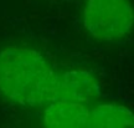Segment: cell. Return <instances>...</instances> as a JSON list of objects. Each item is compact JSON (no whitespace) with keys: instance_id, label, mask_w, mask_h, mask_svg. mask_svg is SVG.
Listing matches in <instances>:
<instances>
[{"instance_id":"6da1fadb","label":"cell","mask_w":134,"mask_h":128,"mask_svg":"<svg viewBox=\"0 0 134 128\" xmlns=\"http://www.w3.org/2000/svg\"><path fill=\"white\" fill-rule=\"evenodd\" d=\"M58 73L42 54L11 46L0 51V93L23 107L47 106L55 97Z\"/></svg>"},{"instance_id":"7a4b0ae2","label":"cell","mask_w":134,"mask_h":128,"mask_svg":"<svg viewBox=\"0 0 134 128\" xmlns=\"http://www.w3.org/2000/svg\"><path fill=\"white\" fill-rule=\"evenodd\" d=\"M83 26L98 41L124 40L134 29V6L130 0H86Z\"/></svg>"},{"instance_id":"3957f363","label":"cell","mask_w":134,"mask_h":128,"mask_svg":"<svg viewBox=\"0 0 134 128\" xmlns=\"http://www.w3.org/2000/svg\"><path fill=\"white\" fill-rule=\"evenodd\" d=\"M99 83L91 72L82 68L70 70L58 75L53 101H70L88 106L99 97Z\"/></svg>"},{"instance_id":"277c9868","label":"cell","mask_w":134,"mask_h":128,"mask_svg":"<svg viewBox=\"0 0 134 128\" xmlns=\"http://www.w3.org/2000/svg\"><path fill=\"white\" fill-rule=\"evenodd\" d=\"M90 107L70 101H53L45 107L43 124L46 128H87Z\"/></svg>"},{"instance_id":"5b68a950","label":"cell","mask_w":134,"mask_h":128,"mask_svg":"<svg viewBox=\"0 0 134 128\" xmlns=\"http://www.w3.org/2000/svg\"><path fill=\"white\" fill-rule=\"evenodd\" d=\"M87 128H134V112L118 103H100L90 108Z\"/></svg>"}]
</instances>
